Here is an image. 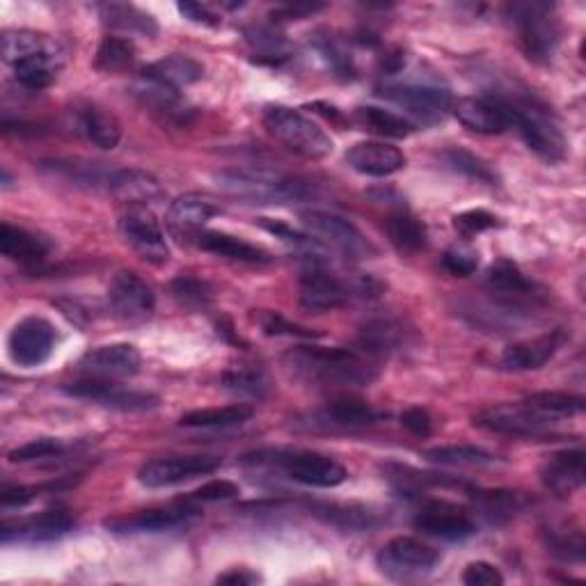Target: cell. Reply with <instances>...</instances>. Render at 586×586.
I'll return each mask as SVG.
<instances>
[{
    "label": "cell",
    "instance_id": "cell-1",
    "mask_svg": "<svg viewBox=\"0 0 586 586\" xmlns=\"http://www.w3.org/2000/svg\"><path fill=\"white\" fill-rule=\"evenodd\" d=\"M285 367L300 380L319 387H369L378 378L376 362L350 348L298 346L285 356Z\"/></svg>",
    "mask_w": 586,
    "mask_h": 586
},
{
    "label": "cell",
    "instance_id": "cell-2",
    "mask_svg": "<svg viewBox=\"0 0 586 586\" xmlns=\"http://www.w3.org/2000/svg\"><path fill=\"white\" fill-rule=\"evenodd\" d=\"M499 101L506 122L514 127L525 145L548 163H562L566 159V140L559 125L553 120V115L540 103L520 97H501L495 95Z\"/></svg>",
    "mask_w": 586,
    "mask_h": 586
},
{
    "label": "cell",
    "instance_id": "cell-3",
    "mask_svg": "<svg viewBox=\"0 0 586 586\" xmlns=\"http://www.w3.org/2000/svg\"><path fill=\"white\" fill-rule=\"evenodd\" d=\"M216 181L225 192L250 205H289L302 202L311 195L307 181L268 170L231 168L218 172Z\"/></svg>",
    "mask_w": 586,
    "mask_h": 586
},
{
    "label": "cell",
    "instance_id": "cell-4",
    "mask_svg": "<svg viewBox=\"0 0 586 586\" xmlns=\"http://www.w3.org/2000/svg\"><path fill=\"white\" fill-rule=\"evenodd\" d=\"M264 127L287 149L309 161L326 159L332 153V138L307 115L287 106H268L264 110Z\"/></svg>",
    "mask_w": 586,
    "mask_h": 586
},
{
    "label": "cell",
    "instance_id": "cell-5",
    "mask_svg": "<svg viewBox=\"0 0 586 586\" xmlns=\"http://www.w3.org/2000/svg\"><path fill=\"white\" fill-rule=\"evenodd\" d=\"M244 463L278 465L291 481L311 488H337L348 479V473L341 463L317 451H276L270 454V458H264V454H252Z\"/></svg>",
    "mask_w": 586,
    "mask_h": 586
},
{
    "label": "cell",
    "instance_id": "cell-6",
    "mask_svg": "<svg viewBox=\"0 0 586 586\" xmlns=\"http://www.w3.org/2000/svg\"><path fill=\"white\" fill-rule=\"evenodd\" d=\"M440 555L413 536H397L383 545L376 557L378 570L393 582H419L438 566Z\"/></svg>",
    "mask_w": 586,
    "mask_h": 586
},
{
    "label": "cell",
    "instance_id": "cell-7",
    "mask_svg": "<svg viewBox=\"0 0 586 586\" xmlns=\"http://www.w3.org/2000/svg\"><path fill=\"white\" fill-rule=\"evenodd\" d=\"M509 17L518 26L525 56L534 62H548L555 56L562 39V28L553 14V8L545 3L511 6Z\"/></svg>",
    "mask_w": 586,
    "mask_h": 586
},
{
    "label": "cell",
    "instance_id": "cell-8",
    "mask_svg": "<svg viewBox=\"0 0 586 586\" xmlns=\"http://www.w3.org/2000/svg\"><path fill=\"white\" fill-rule=\"evenodd\" d=\"M62 393L73 399H86L95 401L103 408L122 410V413H145L153 410L159 406V397L151 393H142V389H129L122 385H115L106 378H86L62 385Z\"/></svg>",
    "mask_w": 586,
    "mask_h": 586
},
{
    "label": "cell",
    "instance_id": "cell-9",
    "mask_svg": "<svg viewBox=\"0 0 586 586\" xmlns=\"http://www.w3.org/2000/svg\"><path fill=\"white\" fill-rule=\"evenodd\" d=\"M120 231L125 241L149 264H166L170 248L166 231L147 205H129L120 218Z\"/></svg>",
    "mask_w": 586,
    "mask_h": 586
},
{
    "label": "cell",
    "instance_id": "cell-10",
    "mask_svg": "<svg viewBox=\"0 0 586 586\" xmlns=\"http://www.w3.org/2000/svg\"><path fill=\"white\" fill-rule=\"evenodd\" d=\"M220 465H222V458L207 456V454L153 458L140 467L138 481L145 488H170V486H177L190 479L211 475L218 470Z\"/></svg>",
    "mask_w": 586,
    "mask_h": 586
},
{
    "label": "cell",
    "instance_id": "cell-11",
    "mask_svg": "<svg viewBox=\"0 0 586 586\" xmlns=\"http://www.w3.org/2000/svg\"><path fill=\"white\" fill-rule=\"evenodd\" d=\"M555 417L543 415L527 404H499L479 410L473 417V424L493 434L518 436V438H534L548 431Z\"/></svg>",
    "mask_w": 586,
    "mask_h": 586
},
{
    "label": "cell",
    "instance_id": "cell-12",
    "mask_svg": "<svg viewBox=\"0 0 586 586\" xmlns=\"http://www.w3.org/2000/svg\"><path fill=\"white\" fill-rule=\"evenodd\" d=\"M56 337L58 335L51 321L42 317L21 319L8 337V350L12 362L26 369L44 365L53 354Z\"/></svg>",
    "mask_w": 586,
    "mask_h": 586
},
{
    "label": "cell",
    "instance_id": "cell-13",
    "mask_svg": "<svg viewBox=\"0 0 586 586\" xmlns=\"http://www.w3.org/2000/svg\"><path fill=\"white\" fill-rule=\"evenodd\" d=\"M108 302L117 319L138 324L151 317L156 307V296L138 272L117 270L108 285Z\"/></svg>",
    "mask_w": 586,
    "mask_h": 586
},
{
    "label": "cell",
    "instance_id": "cell-14",
    "mask_svg": "<svg viewBox=\"0 0 586 586\" xmlns=\"http://www.w3.org/2000/svg\"><path fill=\"white\" fill-rule=\"evenodd\" d=\"M302 225L309 229L311 237H317L319 244H328L330 248L341 250L350 257H362L374 252L371 244L365 239V234L341 216L328 211H305L300 213Z\"/></svg>",
    "mask_w": 586,
    "mask_h": 586
},
{
    "label": "cell",
    "instance_id": "cell-15",
    "mask_svg": "<svg viewBox=\"0 0 586 586\" xmlns=\"http://www.w3.org/2000/svg\"><path fill=\"white\" fill-rule=\"evenodd\" d=\"M413 525L417 532L443 540H465L477 534V523L473 516L460 509V506L443 499L424 501Z\"/></svg>",
    "mask_w": 586,
    "mask_h": 586
},
{
    "label": "cell",
    "instance_id": "cell-16",
    "mask_svg": "<svg viewBox=\"0 0 586 586\" xmlns=\"http://www.w3.org/2000/svg\"><path fill=\"white\" fill-rule=\"evenodd\" d=\"M198 514H200L198 504L181 499L177 504L161 506V509H149L133 516H117L106 520L103 525L112 534H156L188 525L192 518H198Z\"/></svg>",
    "mask_w": 586,
    "mask_h": 586
},
{
    "label": "cell",
    "instance_id": "cell-17",
    "mask_svg": "<svg viewBox=\"0 0 586 586\" xmlns=\"http://www.w3.org/2000/svg\"><path fill=\"white\" fill-rule=\"evenodd\" d=\"M358 344L367 356H395L419 344V332L404 319L380 317L367 321L358 332Z\"/></svg>",
    "mask_w": 586,
    "mask_h": 586
},
{
    "label": "cell",
    "instance_id": "cell-18",
    "mask_svg": "<svg viewBox=\"0 0 586 586\" xmlns=\"http://www.w3.org/2000/svg\"><path fill=\"white\" fill-rule=\"evenodd\" d=\"M220 213V207L198 192H186L177 198L166 216L172 239L179 244H198L205 225Z\"/></svg>",
    "mask_w": 586,
    "mask_h": 586
},
{
    "label": "cell",
    "instance_id": "cell-19",
    "mask_svg": "<svg viewBox=\"0 0 586 586\" xmlns=\"http://www.w3.org/2000/svg\"><path fill=\"white\" fill-rule=\"evenodd\" d=\"M348 300L346 285L321 261L309 259L300 272V305L309 311H330Z\"/></svg>",
    "mask_w": 586,
    "mask_h": 586
},
{
    "label": "cell",
    "instance_id": "cell-20",
    "mask_svg": "<svg viewBox=\"0 0 586 586\" xmlns=\"http://www.w3.org/2000/svg\"><path fill=\"white\" fill-rule=\"evenodd\" d=\"M380 97L404 106L413 115L421 117L424 122H436L451 110L454 99L449 90L440 86H426V83H404V86H385Z\"/></svg>",
    "mask_w": 586,
    "mask_h": 586
},
{
    "label": "cell",
    "instance_id": "cell-21",
    "mask_svg": "<svg viewBox=\"0 0 586 586\" xmlns=\"http://www.w3.org/2000/svg\"><path fill=\"white\" fill-rule=\"evenodd\" d=\"M142 356L133 344L99 346L78 360V369L92 378H127L140 371Z\"/></svg>",
    "mask_w": 586,
    "mask_h": 586
},
{
    "label": "cell",
    "instance_id": "cell-22",
    "mask_svg": "<svg viewBox=\"0 0 586 586\" xmlns=\"http://www.w3.org/2000/svg\"><path fill=\"white\" fill-rule=\"evenodd\" d=\"M564 341H566V332L553 330L548 335H540V337L529 339V341L511 344V346L504 348V354L499 358V367L504 371L540 369L543 365H548L557 356V350L562 348Z\"/></svg>",
    "mask_w": 586,
    "mask_h": 586
},
{
    "label": "cell",
    "instance_id": "cell-23",
    "mask_svg": "<svg viewBox=\"0 0 586 586\" xmlns=\"http://www.w3.org/2000/svg\"><path fill=\"white\" fill-rule=\"evenodd\" d=\"M346 163L367 177H389L406 168V156L395 145L367 140L346 151Z\"/></svg>",
    "mask_w": 586,
    "mask_h": 586
},
{
    "label": "cell",
    "instance_id": "cell-24",
    "mask_svg": "<svg viewBox=\"0 0 586 586\" xmlns=\"http://www.w3.org/2000/svg\"><path fill=\"white\" fill-rule=\"evenodd\" d=\"M73 529V516L58 506V509H49L34 518H28L23 523H6L3 525V543L12 540H26V543H44L62 538Z\"/></svg>",
    "mask_w": 586,
    "mask_h": 586
},
{
    "label": "cell",
    "instance_id": "cell-25",
    "mask_svg": "<svg viewBox=\"0 0 586 586\" xmlns=\"http://www.w3.org/2000/svg\"><path fill=\"white\" fill-rule=\"evenodd\" d=\"M309 511L321 523L341 532H369L383 525V514L367 504L321 501V504H311Z\"/></svg>",
    "mask_w": 586,
    "mask_h": 586
},
{
    "label": "cell",
    "instance_id": "cell-26",
    "mask_svg": "<svg viewBox=\"0 0 586 586\" xmlns=\"http://www.w3.org/2000/svg\"><path fill=\"white\" fill-rule=\"evenodd\" d=\"M456 120L475 133L497 136L509 129L506 115L495 97H465L451 106Z\"/></svg>",
    "mask_w": 586,
    "mask_h": 586
},
{
    "label": "cell",
    "instance_id": "cell-27",
    "mask_svg": "<svg viewBox=\"0 0 586 586\" xmlns=\"http://www.w3.org/2000/svg\"><path fill=\"white\" fill-rule=\"evenodd\" d=\"M540 481L557 497H568L584 484V451L564 449L540 465Z\"/></svg>",
    "mask_w": 586,
    "mask_h": 586
},
{
    "label": "cell",
    "instance_id": "cell-28",
    "mask_svg": "<svg viewBox=\"0 0 586 586\" xmlns=\"http://www.w3.org/2000/svg\"><path fill=\"white\" fill-rule=\"evenodd\" d=\"M383 419V413L376 410L371 404L341 397L330 401L324 410L315 415V424L324 428H341V431H356V428L374 426Z\"/></svg>",
    "mask_w": 586,
    "mask_h": 586
},
{
    "label": "cell",
    "instance_id": "cell-29",
    "mask_svg": "<svg viewBox=\"0 0 586 586\" xmlns=\"http://www.w3.org/2000/svg\"><path fill=\"white\" fill-rule=\"evenodd\" d=\"M73 127L78 136H83L90 145L106 149V151L115 149L122 140L120 122H117L110 112H106L103 108L95 103L76 108Z\"/></svg>",
    "mask_w": 586,
    "mask_h": 586
},
{
    "label": "cell",
    "instance_id": "cell-30",
    "mask_svg": "<svg viewBox=\"0 0 586 586\" xmlns=\"http://www.w3.org/2000/svg\"><path fill=\"white\" fill-rule=\"evenodd\" d=\"M0 51L8 64H17L34 56H60L67 53L56 37L34 30H8L0 37Z\"/></svg>",
    "mask_w": 586,
    "mask_h": 586
},
{
    "label": "cell",
    "instance_id": "cell-31",
    "mask_svg": "<svg viewBox=\"0 0 586 586\" xmlns=\"http://www.w3.org/2000/svg\"><path fill=\"white\" fill-rule=\"evenodd\" d=\"M0 252L23 266H37L49 257L51 244L34 231L3 222L0 227Z\"/></svg>",
    "mask_w": 586,
    "mask_h": 586
},
{
    "label": "cell",
    "instance_id": "cell-32",
    "mask_svg": "<svg viewBox=\"0 0 586 586\" xmlns=\"http://www.w3.org/2000/svg\"><path fill=\"white\" fill-rule=\"evenodd\" d=\"M486 282L493 294L501 296L509 302L523 305V300H536L538 298V287L532 282L525 272L509 259H499L488 268Z\"/></svg>",
    "mask_w": 586,
    "mask_h": 586
},
{
    "label": "cell",
    "instance_id": "cell-33",
    "mask_svg": "<svg viewBox=\"0 0 586 586\" xmlns=\"http://www.w3.org/2000/svg\"><path fill=\"white\" fill-rule=\"evenodd\" d=\"M142 76L151 78V81H159L168 88H175V90H181L186 86H192V83H198L200 78L205 76V67L198 62V60H192L190 56H168L159 62H153L149 67L142 69Z\"/></svg>",
    "mask_w": 586,
    "mask_h": 586
},
{
    "label": "cell",
    "instance_id": "cell-34",
    "mask_svg": "<svg viewBox=\"0 0 586 586\" xmlns=\"http://www.w3.org/2000/svg\"><path fill=\"white\" fill-rule=\"evenodd\" d=\"M198 246L205 252L234 259V261H246V264H266L270 261L268 252L255 244H248L239 237H231V234L225 231H202Z\"/></svg>",
    "mask_w": 586,
    "mask_h": 586
},
{
    "label": "cell",
    "instance_id": "cell-35",
    "mask_svg": "<svg viewBox=\"0 0 586 586\" xmlns=\"http://www.w3.org/2000/svg\"><path fill=\"white\" fill-rule=\"evenodd\" d=\"M99 19L103 26L120 30L127 34H142V37H153L159 32V26H156V19L136 6H125V3H106L97 8Z\"/></svg>",
    "mask_w": 586,
    "mask_h": 586
},
{
    "label": "cell",
    "instance_id": "cell-36",
    "mask_svg": "<svg viewBox=\"0 0 586 586\" xmlns=\"http://www.w3.org/2000/svg\"><path fill=\"white\" fill-rule=\"evenodd\" d=\"M385 234H387L389 244L406 255H415L424 250L428 244V231L424 222L406 211L393 213L385 220Z\"/></svg>",
    "mask_w": 586,
    "mask_h": 586
},
{
    "label": "cell",
    "instance_id": "cell-37",
    "mask_svg": "<svg viewBox=\"0 0 586 586\" xmlns=\"http://www.w3.org/2000/svg\"><path fill=\"white\" fill-rule=\"evenodd\" d=\"M356 122L369 133H376L380 138H395V140L408 138L415 131V125L410 120H406V117H401L393 110L378 108V106L358 108L356 110Z\"/></svg>",
    "mask_w": 586,
    "mask_h": 586
},
{
    "label": "cell",
    "instance_id": "cell-38",
    "mask_svg": "<svg viewBox=\"0 0 586 586\" xmlns=\"http://www.w3.org/2000/svg\"><path fill=\"white\" fill-rule=\"evenodd\" d=\"M255 415L252 406L248 404H234L222 408H202L186 413L179 424L183 428H229V426H241Z\"/></svg>",
    "mask_w": 586,
    "mask_h": 586
},
{
    "label": "cell",
    "instance_id": "cell-39",
    "mask_svg": "<svg viewBox=\"0 0 586 586\" xmlns=\"http://www.w3.org/2000/svg\"><path fill=\"white\" fill-rule=\"evenodd\" d=\"M220 385L231 395L246 399H264L270 389V380L261 367L239 365L231 367L220 376Z\"/></svg>",
    "mask_w": 586,
    "mask_h": 586
},
{
    "label": "cell",
    "instance_id": "cell-40",
    "mask_svg": "<svg viewBox=\"0 0 586 586\" xmlns=\"http://www.w3.org/2000/svg\"><path fill=\"white\" fill-rule=\"evenodd\" d=\"M136 56H138L136 44L131 42L129 37L108 34V37H103V42L99 44L95 67L99 71H106V73H117V71L129 69L136 62Z\"/></svg>",
    "mask_w": 586,
    "mask_h": 586
},
{
    "label": "cell",
    "instance_id": "cell-41",
    "mask_svg": "<svg viewBox=\"0 0 586 586\" xmlns=\"http://www.w3.org/2000/svg\"><path fill=\"white\" fill-rule=\"evenodd\" d=\"M424 458L436 465H451V467H481L495 460L493 454L473 445H449V447H434L426 449Z\"/></svg>",
    "mask_w": 586,
    "mask_h": 586
},
{
    "label": "cell",
    "instance_id": "cell-42",
    "mask_svg": "<svg viewBox=\"0 0 586 586\" xmlns=\"http://www.w3.org/2000/svg\"><path fill=\"white\" fill-rule=\"evenodd\" d=\"M443 159L454 172H458V175H463L467 179H475V181H481V183H488V186L497 183L495 170L473 151H467L463 147H451V149H447L443 153Z\"/></svg>",
    "mask_w": 586,
    "mask_h": 586
},
{
    "label": "cell",
    "instance_id": "cell-43",
    "mask_svg": "<svg viewBox=\"0 0 586 586\" xmlns=\"http://www.w3.org/2000/svg\"><path fill=\"white\" fill-rule=\"evenodd\" d=\"M477 511L488 520V523H501L509 520L520 511V495L509 493V490H488L475 495Z\"/></svg>",
    "mask_w": 586,
    "mask_h": 586
},
{
    "label": "cell",
    "instance_id": "cell-44",
    "mask_svg": "<svg viewBox=\"0 0 586 586\" xmlns=\"http://www.w3.org/2000/svg\"><path fill=\"white\" fill-rule=\"evenodd\" d=\"M246 39L252 44V49L259 58H268L272 64H278L280 60L289 58L285 34L278 32L272 26L246 28Z\"/></svg>",
    "mask_w": 586,
    "mask_h": 586
},
{
    "label": "cell",
    "instance_id": "cell-45",
    "mask_svg": "<svg viewBox=\"0 0 586 586\" xmlns=\"http://www.w3.org/2000/svg\"><path fill=\"white\" fill-rule=\"evenodd\" d=\"M545 548L562 562H582L584 559V534L579 529H548L545 532Z\"/></svg>",
    "mask_w": 586,
    "mask_h": 586
},
{
    "label": "cell",
    "instance_id": "cell-46",
    "mask_svg": "<svg viewBox=\"0 0 586 586\" xmlns=\"http://www.w3.org/2000/svg\"><path fill=\"white\" fill-rule=\"evenodd\" d=\"M525 404L548 417H573L584 410V399L566 393H536Z\"/></svg>",
    "mask_w": 586,
    "mask_h": 586
},
{
    "label": "cell",
    "instance_id": "cell-47",
    "mask_svg": "<svg viewBox=\"0 0 586 586\" xmlns=\"http://www.w3.org/2000/svg\"><path fill=\"white\" fill-rule=\"evenodd\" d=\"M170 291L181 305L192 307V309L207 307L213 300V287L207 280L195 278V276H179V278H175L170 282Z\"/></svg>",
    "mask_w": 586,
    "mask_h": 586
},
{
    "label": "cell",
    "instance_id": "cell-48",
    "mask_svg": "<svg viewBox=\"0 0 586 586\" xmlns=\"http://www.w3.org/2000/svg\"><path fill=\"white\" fill-rule=\"evenodd\" d=\"M315 47H317V51L321 53V58L328 62V67H330L337 76L350 78V76L356 73L354 58H350V53L344 49V44L339 42L337 37H332V34H319V37L315 39Z\"/></svg>",
    "mask_w": 586,
    "mask_h": 586
},
{
    "label": "cell",
    "instance_id": "cell-49",
    "mask_svg": "<svg viewBox=\"0 0 586 586\" xmlns=\"http://www.w3.org/2000/svg\"><path fill=\"white\" fill-rule=\"evenodd\" d=\"M257 324L270 337H300V339H317V337H321V332L302 328L298 324H291L282 315H278V311H268V309L259 311Z\"/></svg>",
    "mask_w": 586,
    "mask_h": 586
},
{
    "label": "cell",
    "instance_id": "cell-50",
    "mask_svg": "<svg viewBox=\"0 0 586 586\" xmlns=\"http://www.w3.org/2000/svg\"><path fill=\"white\" fill-rule=\"evenodd\" d=\"M443 268L456 278L475 276L477 268H479V252L473 248H467V246H451L443 255Z\"/></svg>",
    "mask_w": 586,
    "mask_h": 586
},
{
    "label": "cell",
    "instance_id": "cell-51",
    "mask_svg": "<svg viewBox=\"0 0 586 586\" xmlns=\"http://www.w3.org/2000/svg\"><path fill=\"white\" fill-rule=\"evenodd\" d=\"M64 451V443L56 440V438H39V440H30L21 447H17L14 451H10V460L12 463H30V460H42V458H51Z\"/></svg>",
    "mask_w": 586,
    "mask_h": 586
},
{
    "label": "cell",
    "instance_id": "cell-52",
    "mask_svg": "<svg viewBox=\"0 0 586 586\" xmlns=\"http://www.w3.org/2000/svg\"><path fill=\"white\" fill-rule=\"evenodd\" d=\"M497 225H499V220H497L493 213L484 211V209L465 211V213H458V216L454 218V227H456V231L460 234V237H465V239H473V237H477V234L488 231V229H493V227H497Z\"/></svg>",
    "mask_w": 586,
    "mask_h": 586
},
{
    "label": "cell",
    "instance_id": "cell-53",
    "mask_svg": "<svg viewBox=\"0 0 586 586\" xmlns=\"http://www.w3.org/2000/svg\"><path fill=\"white\" fill-rule=\"evenodd\" d=\"M239 495V486L237 484H231V481H209L205 484L202 488H198L195 493H190L186 497V501L190 504H213V501H222V499H231V497H237Z\"/></svg>",
    "mask_w": 586,
    "mask_h": 586
},
{
    "label": "cell",
    "instance_id": "cell-54",
    "mask_svg": "<svg viewBox=\"0 0 586 586\" xmlns=\"http://www.w3.org/2000/svg\"><path fill=\"white\" fill-rule=\"evenodd\" d=\"M463 584H467V586H501L504 575L499 573L497 566H493L488 562H475L465 568Z\"/></svg>",
    "mask_w": 586,
    "mask_h": 586
},
{
    "label": "cell",
    "instance_id": "cell-55",
    "mask_svg": "<svg viewBox=\"0 0 586 586\" xmlns=\"http://www.w3.org/2000/svg\"><path fill=\"white\" fill-rule=\"evenodd\" d=\"M401 426L408 428L413 436L426 438V436H431V431H434V419L424 408L415 406V408H408L406 413H401Z\"/></svg>",
    "mask_w": 586,
    "mask_h": 586
},
{
    "label": "cell",
    "instance_id": "cell-56",
    "mask_svg": "<svg viewBox=\"0 0 586 586\" xmlns=\"http://www.w3.org/2000/svg\"><path fill=\"white\" fill-rule=\"evenodd\" d=\"M177 10L192 23H200V26H218L220 19L218 14L209 8V6H202V3H179Z\"/></svg>",
    "mask_w": 586,
    "mask_h": 586
},
{
    "label": "cell",
    "instance_id": "cell-57",
    "mask_svg": "<svg viewBox=\"0 0 586 586\" xmlns=\"http://www.w3.org/2000/svg\"><path fill=\"white\" fill-rule=\"evenodd\" d=\"M39 488H28V486H3V493H0V501L3 506H23L30 499H34Z\"/></svg>",
    "mask_w": 586,
    "mask_h": 586
},
{
    "label": "cell",
    "instance_id": "cell-58",
    "mask_svg": "<svg viewBox=\"0 0 586 586\" xmlns=\"http://www.w3.org/2000/svg\"><path fill=\"white\" fill-rule=\"evenodd\" d=\"M259 582V575L248 570V568H234V570H227L222 575H218V584H257Z\"/></svg>",
    "mask_w": 586,
    "mask_h": 586
},
{
    "label": "cell",
    "instance_id": "cell-59",
    "mask_svg": "<svg viewBox=\"0 0 586 586\" xmlns=\"http://www.w3.org/2000/svg\"><path fill=\"white\" fill-rule=\"evenodd\" d=\"M324 10V6H305V3H296V6H285L282 10H278L276 14H272V17H276V19H294V21H298L300 17H309V14H315V12H321Z\"/></svg>",
    "mask_w": 586,
    "mask_h": 586
}]
</instances>
